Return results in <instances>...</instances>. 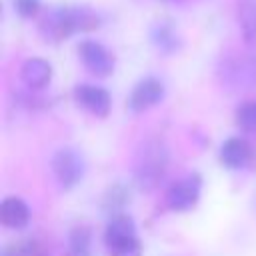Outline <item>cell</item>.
<instances>
[{
  "instance_id": "6da1fadb",
  "label": "cell",
  "mask_w": 256,
  "mask_h": 256,
  "mask_svg": "<svg viewBox=\"0 0 256 256\" xmlns=\"http://www.w3.org/2000/svg\"><path fill=\"white\" fill-rule=\"evenodd\" d=\"M100 26V16L88 6H60L50 10L42 24L40 32L50 42H60L72 34L94 30Z\"/></svg>"
},
{
  "instance_id": "7a4b0ae2",
  "label": "cell",
  "mask_w": 256,
  "mask_h": 256,
  "mask_svg": "<svg viewBox=\"0 0 256 256\" xmlns=\"http://www.w3.org/2000/svg\"><path fill=\"white\" fill-rule=\"evenodd\" d=\"M170 154L164 140L152 136L140 142L134 156V180L140 190L150 192L158 188L168 170Z\"/></svg>"
},
{
  "instance_id": "3957f363",
  "label": "cell",
  "mask_w": 256,
  "mask_h": 256,
  "mask_svg": "<svg viewBox=\"0 0 256 256\" xmlns=\"http://www.w3.org/2000/svg\"><path fill=\"white\" fill-rule=\"evenodd\" d=\"M104 244L110 256H142V244L136 232V224L132 216L124 212L110 216L104 230Z\"/></svg>"
},
{
  "instance_id": "277c9868",
  "label": "cell",
  "mask_w": 256,
  "mask_h": 256,
  "mask_svg": "<svg viewBox=\"0 0 256 256\" xmlns=\"http://www.w3.org/2000/svg\"><path fill=\"white\" fill-rule=\"evenodd\" d=\"M50 168H52V174L58 186L62 190H72L84 178L86 162L80 150H76L74 146H64L52 154Z\"/></svg>"
},
{
  "instance_id": "5b68a950",
  "label": "cell",
  "mask_w": 256,
  "mask_h": 256,
  "mask_svg": "<svg viewBox=\"0 0 256 256\" xmlns=\"http://www.w3.org/2000/svg\"><path fill=\"white\" fill-rule=\"evenodd\" d=\"M200 192H202V176L198 172L186 174L184 178L176 180L168 188V192H166V206L172 212H188V210H192L198 204Z\"/></svg>"
},
{
  "instance_id": "8992f818",
  "label": "cell",
  "mask_w": 256,
  "mask_h": 256,
  "mask_svg": "<svg viewBox=\"0 0 256 256\" xmlns=\"http://www.w3.org/2000/svg\"><path fill=\"white\" fill-rule=\"evenodd\" d=\"M78 56L84 68L98 78H106L114 72V56L104 44L96 40H82L78 44Z\"/></svg>"
},
{
  "instance_id": "52a82bcc",
  "label": "cell",
  "mask_w": 256,
  "mask_h": 256,
  "mask_svg": "<svg viewBox=\"0 0 256 256\" xmlns=\"http://www.w3.org/2000/svg\"><path fill=\"white\" fill-rule=\"evenodd\" d=\"M222 80L236 88H256V58L254 56H234L220 66Z\"/></svg>"
},
{
  "instance_id": "ba28073f",
  "label": "cell",
  "mask_w": 256,
  "mask_h": 256,
  "mask_svg": "<svg viewBox=\"0 0 256 256\" xmlns=\"http://www.w3.org/2000/svg\"><path fill=\"white\" fill-rule=\"evenodd\" d=\"M74 102L96 118H106L112 108L110 92L96 84H78L74 86Z\"/></svg>"
},
{
  "instance_id": "9c48e42d",
  "label": "cell",
  "mask_w": 256,
  "mask_h": 256,
  "mask_svg": "<svg viewBox=\"0 0 256 256\" xmlns=\"http://www.w3.org/2000/svg\"><path fill=\"white\" fill-rule=\"evenodd\" d=\"M164 98V84L154 78V76H148V78H142L130 92L128 96V108L136 114L156 106L158 102H162Z\"/></svg>"
},
{
  "instance_id": "30bf717a",
  "label": "cell",
  "mask_w": 256,
  "mask_h": 256,
  "mask_svg": "<svg viewBox=\"0 0 256 256\" xmlns=\"http://www.w3.org/2000/svg\"><path fill=\"white\" fill-rule=\"evenodd\" d=\"M218 158H220L224 168H228V170H242L252 160V148H250V144L244 138L230 136V138H226L222 142Z\"/></svg>"
},
{
  "instance_id": "8fae6325",
  "label": "cell",
  "mask_w": 256,
  "mask_h": 256,
  "mask_svg": "<svg viewBox=\"0 0 256 256\" xmlns=\"http://www.w3.org/2000/svg\"><path fill=\"white\" fill-rule=\"evenodd\" d=\"M0 222L8 230H22L30 222V206L18 198L8 196L0 202Z\"/></svg>"
},
{
  "instance_id": "7c38bea8",
  "label": "cell",
  "mask_w": 256,
  "mask_h": 256,
  "mask_svg": "<svg viewBox=\"0 0 256 256\" xmlns=\"http://www.w3.org/2000/svg\"><path fill=\"white\" fill-rule=\"evenodd\" d=\"M20 80L30 90H42L52 80V66L44 58H28L20 68Z\"/></svg>"
},
{
  "instance_id": "4fadbf2b",
  "label": "cell",
  "mask_w": 256,
  "mask_h": 256,
  "mask_svg": "<svg viewBox=\"0 0 256 256\" xmlns=\"http://www.w3.org/2000/svg\"><path fill=\"white\" fill-rule=\"evenodd\" d=\"M150 40L152 44L162 52V54H174L180 48V36L178 30L174 28L172 22L168 20H160L152 26L150 30Z\"/></svg>"
},
{
  "instance_id": "5bb4252c",
  "label": "cell",
  "mask_w": 256,
  "mask_h": 256,
  "mask_svg": "<svg viewBox=\"0 0 256 256\" xmlns=\"http://www.w3.org/2000/svg\"><path fill=\"white\" fill-rule=\"evenodd\" d=\"M66 256H92V230L88 226L78 224L68 232Z\"/></svg>"
},
{
  "instance_id": "9a60e30c",
  "label": "cell",
  "mask_w": 256,
  "mask_h": 256,
  "mask_svg": "<svg viewBox=\"0 0 256 256\" xmlns=\"http://www.w3.org/2000/svg\"><path fill=\"white\" fill-rule=\"evenodd\" d=\"M238 24L246 42L256 38V0H240L238 2Z\"/></svg>"
},
{
  "instance_id": "2e32d148",
  "label": "cell",
  "mask_w": 256,
  "mask_h": 256,
  "mask_svg": "<svg viewBox=\"0 0 256 256\" xmlns=\"http://www.w3.org/2000/svg\"><path fill=\"white\" fill-rule=\"evenodd\" d=\"M236 124L242 132L256 134V100H246L236 108Z\"/></svg>"
},
{
  "instance_id": "e0dca14e",
  "label": "cell",
  "mask_w": 256,
  "mask_h": 256,
  "mask_svg": "<svg viewBox=\"0 0 256 256\" xmlns=\"http://www.w3.org/2000/svg\"><path fill=\"white\" fill-rule=\"evenodd\" d=\"M128 202V188L124 184H114L112 188H108L106 196H104V208L110 214H118Z\"/></svg>"
},
{
  "instance_id": "ac0fdd59",
  "label": "cell",
  "mask_w": 256,
  "mask_h": 256,
  "mask_svg": "<svg viewBox=\"0 0 256 256\" xmlns=\"http://www.w3.org/2000/svg\"><path fill=\"white\" fill-rule=\"evenodd\" d=\"M14 8L22 18H32L40 8V0H14Z\"/></svg>"
},
{
  "instance_id": "d6986e66",
  "label": "cell",
  "mask_w": 256,
  "mask_h": 256,
  "mask_svg": "<svg viewBox=\"0 0 256 256\" xmlns=\"http://www.w3.org/2000/svg\"><path fill=\"white\" fill-rule=\"evenodd\" d=\"M254 210H256V196H254Z\"/></svg>"
}]
</instances>
